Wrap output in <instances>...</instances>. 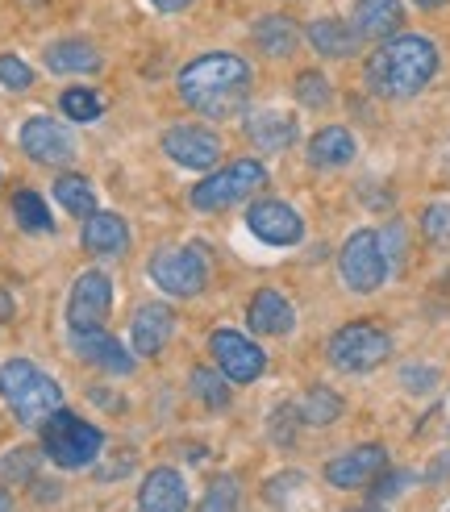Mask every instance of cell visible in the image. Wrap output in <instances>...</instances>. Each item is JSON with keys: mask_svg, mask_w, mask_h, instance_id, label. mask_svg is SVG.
Instances as JSON below:
<instances>
[{"mask_svg": "<svg viewBox=\"0 0 450 512\" xmlns=\"http://www.w3.org/2000/svg\"><path fill=\"white\" fill-rule=\"evenodd\" d=\"M150 279L167 296H196L209 284V263L205 250H163L150 259Z\"/></svg>", "mask_w": 450, "mask_h": 512, "instance_id": "obj_9", "label": "cell"}, {"mask_svg": "<svg viewBox=\"0 0 450 512\" xmlns=\"http://www.w3.org/2000/svg\"><path fill=\"white\" fill-rule=\"evenodd\" d=\"M46 67L55 75H71V71H96L100 55L96 46L84 38H63V42H50L46 46Z\"/></svg>", "mask_w": 450, "mask_h": 512, "instance_id": "obj_23", "label": "cell"}, {"mask_svg": "<svg viewBox=\"0 0 450 512\" xmlns=\"http://www.w3.org/2000/svg\"><path fill=\"white\" fill-rule=\"evenodd\" d=\"M100 109H105V105H100V96L92 88H67L63 92V113L71 121H96Z\"/></svg>", "mask_w": 450, "mask_h": 512, "instance_id": "obj_30", "label": "cell"}, {"mask_svg": "<svg viewBox=\"0 0 450 512\" xmlns=\"http://www.w3.org/2000/svg\"><path fill=\"white\" fill-rule=\"evenodd\" d=\"M392 354V338L384 329H375L371 321H350L330 338V363L346 375H363L375 371Z\"/></svg>", "mask_w": 450, "mask_h": 512, "instance_id": "obj_6", "label": "cell"}, {"mask_svg": "<svg viewBox=\"0 0 450 512\" xmlns=\"http://www.w3.org/2000/svg\"><path fill=\"white\" fill-rule=\"evenodd\" d=\"M71 346L84 363L109 371V375H130L134 371V358L125 354V346L117 338H109L105 329H84V334H71Z\"/></svg>", "mask_w": 450, "mask_h": 512, "instance_id": "obj_16", "label": "cell"}, {"mask_svg": "<svg viewBox=\"0 0 450 512\" xmlns=\"http://www.w3.org/2000/svg\"><path fill=\"white\" fill-rule=\"evenodd\" d=\"M238 479H230V475H225V479H213V488L205 492V500H200V508H205V512H221V508H238Z\"/></svg>", "mask_w": 450, "mask_h": 512, "instance_id": "obj_33", "label": "cell"}, {"mask_svg": "<svg viewBox=\"0 0 450 512\" xmlns=\"http://www.w3.org/2000/svg\"><path fill=\"white\" fill-rule=\"evenodd\" d=\"M113 309V284L105 271H84L71 284L67 296V329L71 334H84V329H105Z\"/></svg>", "mask_w": 450, "mask_h": 512, "instance_id": "obj_8", "label": "cell"}, {"mask_svg": "<svg viewBox=\"0 0 450 512\" xmlns=\"http://www.w3.org/2000/svg\"><path fill=\"white\" fill-rule=\"evenodd\" d=\"M342 417V400L330 388H313L300 404V421L305 425H334Z\"/></svg>", "mask_w": 450, "mask_h": 512, "instance_id": "obj_28", "label": "cell"}, {"mask_svg": "<svg viewBox=\"0 0 450 512\" xmlns=\"http://www.w3.org/2000/svg\"><path fill=\"white\" fill-rule=\"evenodd\" d=\"M55 200L63 204L71 217L96 213V192H92V184H88L84 175H59V179H55Z\"/></svg>", "mask_w": 450, "mask_h": 512, "instance_id": "obj_26", "label": "cell"}, {"mask_svg": "<svg viewBox=\"0 0 450 512\" xmlns=\"http://www.w3.org/2000/svg\"><path fill=\"white\" fill-rule=\"evenodd\" d=\"M100 446H105V433H100L92 421L67 413V408H55L42 421V450L55 467L63 471H84L100 458Z\"/></svg>", "mask_w": 450, "mask_h": 512, "instance_id": "obj_4", "label": "cell"}, {"mask_svg": "<svg viewBox=\"0 0 450 512\" xmlns=\"http://www.w3.org/2000/svg\"><path fill=\"white\" fill-rule=\"evenodd\" d=\"M209 350L217 358V367L225 371V379H234V383H250V379H259L263 367H267V358L263 350L242 338L238 329H213V338H209Z\"/></svg>", "mask_w": 450, "mask_h": 512, "instance_id": "obj_10", "label": "cell"}, {"mask_svg": "<svg viewBox=\"0 0 450 512\" xmlns=\"http://www.w3.org/2000/svg\"><path fill=\"white\" fill-rule=\"evenodd\" d=\"M338 267L350 292H375L388 275V254H384V238L371 234V229H359L350 234L342 254H338Z\"/></svg>", "mask_w": 450, "mask_h": 512, "instance_id": "obj_7", "label": "cell"}, {"mask_svg": "<svg viewBox=\"0 0 450 512\" xmlns=\"http://www.w3.org/2000/svg\"><path fill=\"white\" fill-rule=\"evenodd\" d=\"M246 138L259 150H288L296 142V121L284 113H255L246 121Z\"/></svg>", "mask_w": 450, "mask_h": 512, "instance_id": "obj_24", "label": "cell"}, {"mask_svg": "<svg viewBox=\"0 0 450 512\" xmlns=\"http://www.w3.org/2000/svg\"><path fill=\"white\" fill-rule=\"evenodd\" d=\"M413 5H421V9H438V5H446V0H413Z\"/></svg>", "mask_w": 450, "mask_h": 512, "instance_id": "obj_40", "label": "cell"}, {"mask_svg": "<svg viewBox=\"0 0 450 512\" xmlns=\"http://www.w3.org/2000/svg\"><path fill=\"white\" fill-rule=\"evenodd\" d=\"M405 483H409V475H405V471H392V475H384L380 483H375L371 504H388V500H396L400 492H405Z\"/></svg>", "mask_w": 450, "mask_h": 512, "instance_id": "obj_37", "label": "cell"}, {"mask_svg": "<svg viewBox=\"0 0 450 512\" xmlns=\"http://www.w3.org/2000/svg\"><path fill=\"white\" fill-rule=\"evenodd\" d=\"M84 246L92 254H105V259H117L130 246V229L117 213H88L84 221Z\"/></svg>", "mask_w": 450, "mask_h": 512, "instance_id": "obj_20", "label": "cell"}, {"mask_svg": "<svg viewBox=\"0 0 450 512\" xmlns=\"http://www.w3.org/2000/svg\"><path fill=\"white\" fill-rule=\"evenodd\" d=\"M300 488H305V475H300V471H284V475H275V479H267V500L271 504H288Z\"/></svg>", "mask_w": 450, "mask_h": 512, "instance_id": "obj_34", "label": "cell"}, {"mask_svg": "<svg viewBox=\"0 0 450 512\" xmlns=\"http://www.w3.org/2000/svg\"><path fill=\"white\" fill-rule=\"evenodd\" d=\"M296 100L305 109H325L330 105V80H325V75H317V71H305L296 80Z\"/></svg>", "mask_w": 450, "mask_h": 512, "instance_id": "obj_31", "label": "cell"}, {"mask_svg": "<svg viewBox=\"0 0 450 512\" xmlns=\"http://www.w3.org/2000/svg\"><path fill=\"white\" fill-rule=\"evenodd\" d=\"M163 150L171 155V163H180L188 171H205L221 159V138L200 130V125H175L163 138Z\"/></svg>", "mask_w": 450, "mask_h": 512, "instance_id": "obj_13", "label": "cell"}, {"mask_svg": "<svg viewBox=\"0 0 450 512\" xmlns=\"http://www.w3.org/2000/svg\"><path fill=\"white\" fill-rule=\"evenodd\" d=\"M246 321L255 334H267V338H284L288 329L296 325V313H292V304L275 292V288H263L255 300H250V309H246Z\"/></svg>", "mask_w": 450, "mask_h": 512, "instance_id": "obj_18", "label": "cell"}, {"mask_svg": "<svg viewBox=\"0 0 450 512\" xmlns=\"http://www.w3.org/2000/svg\"><path fill=\"white\" fill-rule=\"evenodd\" d=\"M267 184V171L259 159H238V163H225L221 171H213L209 179H200L192 188V209H230V204L246 200L250 192H259Z\"/></svg>", "mask_w": 450, "mask_h": 512, "instance_id": "obj_5", "label": "cell"}, {"mask_svg": "<svg viewBox=\"0 0 450 512\" xmlns=\"http://www.w3.org/2000/svg\"><path fill=\"white\" fill-rule=\"evenodd\" d=\"M400 21H405V9H400V0H359L355 5V34L359 38H392L400 30Z\"/></svg>", "mask_w": 450, "mask_h": 512, "instance_id": "obj_19", "label": "cell"}, {"mask_svg": "<svg viewBox=\"0 0 450 512\" xmlns=\"http://www.w3.org/2000/svg\"><path fill=\"white\" fill-rule=\"evenodd\" d=\"M34 471H38V450H30V446L9 450V458H5V475L9 479H34Z\"/></svg>", "mask_w": 450, "mask_h": 512, "instance_id": "obj_36", "label": "cell"}, {"mask_svg": "<svg viewBox=\"0 0 450 512\" xmlns=\"http://www.w3.org/2000/svg\"><path fill=\"white\" fill-rule=\"evenodd\" d=\"M171 329H175V313L167 309V304H159V300L142 304V309L134 313V321H130V346H134V354L155 358L167 346Z\"/></svg>", "mask_w": 450, "mask_h": 512, "instance_id": "obj_15", "label": "cell"}, {"mask_svg": "<svg viewBox=\"0 0 450 512\" xmlns=\"http://www.w3.org/2000/svg\"><path fill=\"white\" fill-rule=\"evenodd\" d=\"M150 5H155L159 13H180V9H188L192 0H150Z\"/></svg>", "mask_w": 450, "mask_h": 512, "instance_id": "obj_39", "label": "cell"}, {"mask_svg": "<svg viewBox=\"0 0 450 512\" xmlns=\"http://www.w3.org/2000/svg\"><path fill=\"white\" fill-rule=\"evenodd\" d=\"M438 71V46L430 38H392L367 67V84L380 96H413L434 80Z\"/></svg>", "mask_w": 450, "mask_h": 512, "instance_id": "obj_2", "label": "cell"}, {"mask_svg": "<svg viewBox=\"0 0 450 512\" xmlns=\"http://www.w3.org/2000/svg\"><path fill=\"white\" fill-rule=\"evenodd\" d=\"M21 150L30 155L34 163H46V167H67L75 159V138L63 130L59 121L50 117H30L21 125Z\"/></svg>", "mask_w": 450, "mask_h": 512, "instance_id": "obj_11", "label": "cell"}, {"mask_svg": "<svg viewBox=\"0 0 450 512\" xmlns=\"http://www.w3.org/2000/svg\"><path fill=\"white\" fill-rule=\"evenodd\" d=\"M138 504L146 512H180L188 508V488H184V475L171 471V467H159L142 479V492H138Z\"/></svg>", "mask_w": 450, "mask_h": 512, "instance_id": "obj_17", "label": "cell"}, {"mask_svg": "<svg viewBox=\"0 0 450 512\" xmlns=\"http://www.w3.org/2000/svg\"><path fill=\"white\" fill-rule=\"evenodd\" d=\"M309 42L317 55L325 59H350L359 50V34H355V25H346V21H334V17H321L309 25Z\"/></svg>", "mask_w": 450, "mask_h": 512, "instance_id": "obj_21", "label": "cell"}, {"mask_svg": "<svg viewBox=\"0 0 450 512\" xmlns=\"http://www.w3.org/2000/svg\"><path fill=\"white\" fill-rule=\"evenodd\" d=\"M0 400L21 425H42L55 408H63V388L30 358H9L0 367Z\"/></svg>", "mask_w": 450, "mask_h": 512, "instance_id": "obj_3", "label": "cell"}, {"mask_svg": "<svg viewBox=\"0 0 450 512\" xmlns=\"http://www.w3.org/2000/svg\"><path fill=\"white\" fill-rule=\"evenodd\" d=\"M421 229L430 242H450V204H430L421 217Z\"/></svg>", "mask_w": 450, "mask_h": 512, "instance_id": "obj_35", "label": "cell"}, {"mask_svg": "<svg viewBox=\"0 0 450 512\" xmlns=\"http://www.w3.org/2000/svg\"><path fill=\"white\" fill-rule=\"evenodd\" d=\"M5 508H13V500H9L5 492H0V512H5Z\"/></svg>", "mask_w": 450, "mask_h": 512, "instance_id": "obj_41", "label": "cell"}, {"mask_svg": "<svg viewBox=\"0 0 450 512\" xmlns=\"http://www.w3.org/2000/svg\"><path fill=\"white\" fill-rule=\"evenodd\" d=\"M192 392L196 400H205L209 408H225L230 404V388H225V371H209V367H196L192 371Z\"/></svg>", "mask_w": 450, "mask_h": 512, "instance_id": "obj_29", "label": "cell"}, {"mask_svg": "<svg viewBox=\"0 0 450 512\" xmlns=\"http://www.w3.org/2000/svg\"><path fill=\"white\" fill-rule=\"evenodd\" d=\"M13 217L21 229H30V234H50L55 229V221H50V209L42 204V196L34 188H21L13 196Z\"/></svg>", "mask_w": 450, "mask_h": 512, "instance_id": "obj_27", "label": "cell"}, {"mask_svg": "<svg viewBox=\"0 0 450 512\" xmlns=\"http://www.w3.org/2000/svg\"><path fill=\"white\" fill-rule=\"evenodd\" d=\"M400 383H405L409 392H430L438 383V371H421V367H409L405 375H400Z\"/></svg>", "mask_w": 450, "mask_h": 512, "instance_id": "obj_38", "label": "cell"}, {"mask_svg": "<svg viewBox=\"0 0 450 512\" xmlns=\"http://www.w3.org/2000/svg\"><path fill=\"white\" fill-rule=\"evenodd\" d=\"M384 463H388L384 446H359L350 454H338L334 463H325V479L342 492H355V488H363V483H371L375 475H380Z\"/></svg>", "mask_w": 450, "mask_h": 512, "instance_id": "obj_14", "label": "cell"}, {"mask_svg": "<svg viewBox=\"0 0 450 512\" xmlns=\"http://www.w3.org/2000/svg\"><path fill=\"white\" fill-rule=\"evenodd\" d=\"M246 225H250V234L267 246H296L305 238V221H300V213L284 200H259L255 209L246 213Z\"/></svg>", "mask_w": 450, "mask_h": 512, "instance_id": "obj_12", "label": "cell"}, {"mask_svg": "<svg viewBox=\"0 0 450 512\" xmlns=\"http://www.w3.org/2000/svg\"><path fill=\"white\" fill-rule=\"evenodd\" d=\"M0 84H5L9 92H25V88L34 84L30 63L17 59V55H0Z\"/></svg>", "mask_w": 450, "mask_h": 512, "instance_id": "obj_32", "label": "cell"}, {"mask_svg": "<svg viewBox=\"0 0 450 512\" xmlns=\"http://www.w3.org/2000/svg\"><path fill=\"white\" fill-rule=\"evenodd\" d=\"M355 159V138L342 125H325V130L313 134L309 142V163L313 167H346Z\"/></svg>", "mask_w": 450, "mask_h": 512, "instance_id": "obj_22", "label": "cell"}, {"mask_svg": "<svg viewBox=\"0 0 450 512\" xmlns=\"http://www.w3.org/2000/svg\"><path fill=\"white\" fill-rule=\"evenodd\" d=\"M255 42H259L263 55H271V59H288L292 50H296V42H300V34H296V25H292L288 17L271 13V17H259V25H255Z\"/></svg>", "mask_w": 450, "mask_h": 512, "instance_id": "obj_25", "label": "cell"}, {"mask_svg": "<svg viewBox=\"0 0 450 512\" xmlns=\"http://www.w3.org/2000/svg\"><path fill=\"white\" fill-rule=\"evenodd\" d=\"M246 84H250V67L238 55H225V50H213V55H200L180 71V96L192 109L209 113V117H225L238 113L246 100Z\"/></svg>", "mask_w": 450, "mask_h": 512, "instance_id": "obj_1", "label": "cell"}]
</instances>
